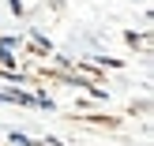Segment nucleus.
Masks as SVG:
<instances>
[{"label": "nucleus", "mask_w": 154, "mask_h": 146, "mask_svg": "<svg viewBox=\"0 0 154 146\" xmlns=\"http://www.w3.org/2000/svg\"><path fill=\"white\" fill-rule=\"evenodd\" d=\"M8 142H11V146H34V142H30L23 131H11V135H8Z\"/></svg>", "instance_id": "obj_1"}, {"label": "nucleus", "mask_w": 154, "mask_h": 146, "mask_svg": "<svg viewBox=\"0 0 154 146\" xmlns=\"http://www.w3.org/2000/svg\"><path fill=\"white\" fill-rule=\"evenodd\" d=\"M0 64H4V67H15V56H11L8 45H0Z\"/></svg>", "instance_id": "obj_2"}, {"label": "nucleus", "mask_w": 154, "mask_h": 146, "mask_svg": "<svg viewBox=\"0 0 154 146\" xmlns=\"http://www.w3.org/2000/svg\"><path fill=\"white\" fill-rule=\"evenodd\" d=\"M8 4H11V11H15V15L23 11V0H8Z\"/></svg>", "instance_id": "obj_3"}]
</instances>
